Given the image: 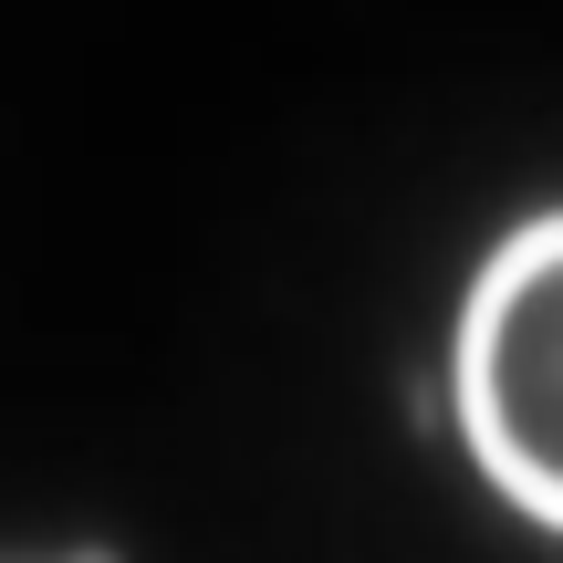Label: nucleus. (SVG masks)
I'll list each match as a JSON object with an SVG mask.
<instances>
[{
	"mask_svg": "<svg viewBox=\"0 0 563 563\" xmlns=\"http://www.w3.org/2000/svg\"><path fill=\"white\" fill-rule=\"evenodd\" d=\"M460 449L522 522L563 532V209L511 220L449 334Z\"/></svg>",
	"mask_w": 563,
	"mask_h": 563,
	"instance_id": "f257e3e1",
	"label": "nucleus"
},
{
	"mask_svg": "<svg viewBox=\"0 0 563 563\" xmlns=\"http://www.w3.org/2000/svg\"><path fill=\"white\" fill-rule=\"evenodd\" d=\"M84 563H104V553H84Z\"/></svg>",
	"mask_w": 563,
	"mask_h": 563,
	"instance_id": "f03ea898",
	"label": "nucleus"
}]
</instances>
